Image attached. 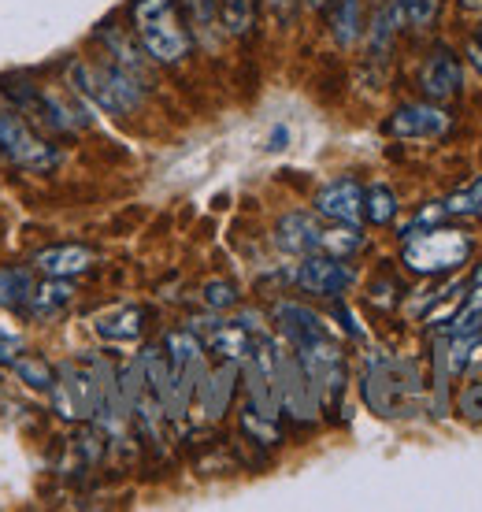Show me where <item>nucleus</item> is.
Returning <instances> with one entry per match:
<instances>
[{
    "label": "nucleus",
    "mask_w": 482,
    "mask_h": 512,
    "mask_svg": "<svg viewBox=\"0 0 482 512\" xmlns=\"http://www.w3.org/2000/svg\"><path fill=\"white\" fill-rule=\"evenodd\" d=\"M442 212L445 216H482V175L479 179H471L468 186H460L453 197H445L442 201Z\"/></svg>",
    "instance_id": "cd10ccee"
},
{
    "label": "nucleus",
    "mask_w": 482,
    "mask_h": 512,
    "mask_svg": "<svg viewBox=\"0 0 482 512\" xmlns=\"http://www.w3.org/2000/svg\"><path fill=\"white\" fill-rule=\"evenodd\" d=\"M219 19H223V30L234 38L249 34L256 19V0H219Z\"/></svg>",
    "instance_id": "bb28decb"
},
{
    "label": "nucleus",
    "mask_w": 482,
    "mask_h": 512,
    "mask_svg": "<svg viewBox=\"0 0 482 512\" xmlns=\"http://www.w3.org/2000/svg\"><path fill=\"white\" fill-rule=\"evenodd\" d=\"M330 26H334L338 45H353V41L364 34V12H360V0H334Z\"/></svg>",
    "instance_id": "5701e85b"
},
{
    "label": "nucleus",
    "mask_w": 482,
    "mask_h": 512,
    "mask_svg": "<svg viewBox=\"0 0 482 512\" xmlns=\"http://www.w3.org/2000/svg\"><path fill=\"white\" fill-rule=\"evenodd\" d=\"M360 394L375 416L382 420H405L423 409V379H419L416 360L386 357V353H371L360 372Z\"/></svg>",
    "instance_id": "f257e3e1"
},
{
    "label": "nucleus",
    "mask_w": 482,
    "mask_h": 512,
    "mask_svg": "<svg viewBox=\"0 0 482 512\" xmlns=\"http://www.w3.org/2000/svg\"><path fill=\"white\" fill-rule=\"evenodd\" d=\"M93 331L101 334L104 342H134L145 331V308L138 305H119L112 312H101L93 320Z\"/></svg>",
    "instance_id": "6ab92c4d"
},
{
    "label": "nucleus",
    "mask_w": 482,
    "mask_h": 512,
    "mask_svg": "<svg viewBox=\"0 0 482 512\" xmlns=\"http://www.w3.org/2000/svg\"><path fill=\"white\" fill-rule=\"evenodd\" d=\"M275 323H279L282 338H286L293 349L316 346V342L330 338L327 323L319 320L312 308L297 305V301H279V305H275Z\"/></svg>",
    "instance_id": "4468645a"
},
{
    "label": "nucleus",
    "mask_w": 482,
    "mask_h": 512,
    "mask_svg": "<svg viewBox=\"0 0 482 512\" xmlns=\"http://www.w3.org/2000/svg\"><path fill=\"white\" fill-rule=\"evenodd\" d=\"M301 364H305L308 379L316 386L319 394V405L327 412H338L342 409V394H345V360H342V346L334 342V334L316 342V346H305V349H293Z\"/></svg>",
    "instance_id": "6e6552de"
},
{
    "label": "nucleus",
    "mask_w": 482,
    "mask_h": 512,
    "mask_svg": "<svg viewBox=\"0 0 482 512\" xmlns=\"http://www.w3.org/2000/svg\"><path fill=\"white\" fill-rule=\"evenodd\" d=\"M316 212L327 216L330 223H345V227H360L364 219V186L356 179L327 182L316 197Z\"/></svg>",
    "instance_id": "f8f14e48"
},
{
    "label": "nucleus",
    "mask_w": 482,
    "mask_h": 512,
    "mask_svg": "<svg viewBox=\"0 0 482 512\" xmlns=\"http://www.w3.org/2000/svg\"><path fill=\"white\" fill-rule=\"evenodd\" d=\"M8 368L15 372L19 383H26L30 390H41V394H49L52 383H56V368L45 357H38V353H15Z\"/></svg>",
    "instance_id": "412c9836"
},
{
    "label": "nucleus",
    "mask_w": 482,
    "mask_h": 512,
    "mask_svg": "<svg viewBox=\"0 0 482 512\" xmlns=\"http://www.w3.org/2000/svg\"><path fill=\"white\" fill-rule=\"evenodd\" d=\"M397 8L405 15L408 26H416V30H427V26L438 19V8H442V0H397Z\"/></svg>",
    "instance_id": "7c9ffc66"
},
{
    "label": "nucleus",
    "mask_w": 482,
    "mask_h": 512,
    "mask_svg": "<svg viewBox=\"0 0 482 512\" xmlns=\"http://www.w3.org/2000/svg\"><path fill=\"white\" fill-rule=\"evenodd\" d=\"M134 30L141 38V49L156 64H178L193 45L178 19L175 0H134Z\"/></svg>",
    "instance_id": "39448f33"
},
{
    "label": "nucleus",
    "mask_w": 482,
    "mask_h": 512,
    "mask_svg": "<svg viewBox=\"0 0 482 512\" xmlns=\"http://www.w3.org/2000/svg\"><path fill=\"white\" fill-rule=\"evenodd\" d=\"M471 282H475V286H482V271H475V279H471Z\"/></svg>",
    "instance_id": "58836bf2"
},
{
    "label": "nucleus",
    "mask_w": 482,
    "mask_h": 512,
    "mask_svg": "<svg viewBox=\"0 0 482 512\" xmlns=\"http://www.w3.org/2000/svg\"><path fill=\"white\" fill-rule=\"evenodd\" d=\"M241 431L253 438V442H260V446H275L279 442V420L260 416L253 405H245V412H241Z\"/></svg>",
    "instance_id": "c85d7f7f"
},
{
    "label": "nucleus",
    "mask_w": 482,
    "mask_h": 512,
    "mask_svg": "<svg viewBox=\"0 0 482 512\" xmlns=\"http://www.w3.org/2000/svg\"><path fill=\"white\" fill-rule=\"evenodd\" d=\"M19 334L15 331H8V327H0V364H12V357L19 353Z\"/></svg>",
    "instance_id": "473e14b6"
},
{
    "label": "nucleus",
    "mask_w": 482,
    "mask_h": 512,
    "mask_svg": "<svg viewBox=\"0 0 482 512\" xmlns=\"http://www.w3.org/2000/svg\"><path fill=\"white\" fill-rule=\"evenodd\" d=\"M279 401H282V412L293 423H316L319 412H323L316 386L308 379L301 357L297 353H282V349H279Z\"/></svg>",
    "instance_id": "9d476101"
},
{
    "label": "nucleus",
    "mask_w": 482,
    "mask_h": 512,
    "mask_svg": "<svg viewBox=\"0 0 482 512\" xmlns=\"http://www.w3.org/2000/svg\"><path fill=\"white\" fill-rule=\"evenodd\" d=\"M0 149L12 164L26 167V171H52L60 164V153L26 127L19 112H0Z\"/></svg>",
    "instance_id": "1a4fd4ad"
},
{
    "label": "nucleus",
    "mask_w": 482,
    "mask_h": 512,
    "mask_svg": "<svg viewBox=\"0 0 482 512\" xmlns=\"http://www.w3.org/2000/svg\"><path fill=\"white\" fill-rule=\"evenodd\" d=\"M115 383V368L104 357H78L64 360L56 368V383H52V405L56 412L71 423H86L97 416L108 386Z\"/></svg>",
    "instance_id": "f03ea898"
},
{
    "label": "nucleus",
    "mask_w": 482,
    "mask_h": 512,
    "mask_svg": "<svg viewBox=\"0 0 482 512\" xmlns=\"http://www.w3.org/2000/svg\"><path fill=\"white\" fill-rule=\"evenodd\" d=\"M290 138V134H286V127H279L275 130V134H271V145H267V149H282V141Z\"/></svg>",
    "instance_id": "c9c22d12"
},
{
    "label": "nucleus",
    "mask_w": 482,
    "mask_h": 512,
    "mask_svg": "<svg viewBox=\"0 0 482 512\" xmlns=\"http://www.w3.org/2000/svg\"><path fill=\"white\" fill-rule=\"evenodd\" d=\"M182 8L190 15V23L197 26V34H204V38L212 41V34H216L219 26V0H182Z\"/></svg>",
    "instance_id": "c756f323"
},
{
    "label": "nucleus",
    "mask_w": 482,
    "mask_h": 512,
    "mask_svg": "<svg viewBox=\"0 0 482 512\" xmlns=\"http://www.w3.org/2000/svg\"><path fill=\"white\" fill-rule=\"evenodd\" d=\"M460 4H464V8H471V12H479V8H482V0H460Z\"/></svg>",
    "instance_id": "e433bc0d"
},
{
    "label": "nucleus",
    "mask_w": 482,
    "mask_h": 512,
    "mask_svg": "<svg viewBox=\"0 0 482 512\" xmlns=\"http://www.w3.org/2000/svg\"><path fill=\"white\" fill-rule=\"evenodd\" d=\"M201 297L208 308L223 312V308H230L234 301H238V290H234V282H227V279H212V282H204Z\"/></svg>",
    "instance_id": "2f4dec72"
},
{
    "label": "nucleus",
    "mask_w": 482,
    "mask_h": 512,
    "mask_svg": "<svg viewBox=\"0 0 482 512\" xmlns=\"http://www.w3.org/2000/svg\"><path fill=\"white\" fill-rule=\"evenodd\" d=\"M75 75V90L86 93L89 101L112 112V116H127V112H138L145 104V86L138 78L127 75L123 67L115 64H75L71 67Z\"/></svg>",
    "instance_id": "0eeeda50"
},
{
    "label": "nucleus",
    "mask_w": 482,
    "mask_h": 512,
    "mask_svg": "<svg viewBox=\"0 0 482 512\" xmlns=\"http://www.w3.org/2000/svg\"><path fill=\"white\" fill-rule=\"evenodd\" d=\"M97 264V253L86 249V245H49L34 256V268L41 275H52V279H75V275H86L89 268Z\"/></svg>",
    "instance_id": "a211bd4d"
},
{
    "label": "nucleus",
    "mask_w": 482,
    "mask_h": 512,
    "mask_svg": "<svg viewBox=\"0 0 482 512\" xmlns=\"http://www.w3.org/2000/svg\"><path fill=\"white\" fill-rule=\"evenodd\" d=\"M167 353V379H171V397H167V420H182L190 412V401L204 383V346L197 331H171L164 338Z\"/></svg>",
    "instance_id": "423d86ee"
},
{
    "label": "nucleus",
    "mask_w": 482,
    "mask_h": 512,
    "mask_svg": "<svg viewBox=\"0 0 482 512\" xmlns=\"http://www.w3.org/2000/svg\"><path fill=\"white\" fill-rule=\"evenodd\" d=\"M468 64L482 75V38H471L468 41Z\"/></svg>",
    "instance_id": "f704fd0d"
},
{
    "label": "nucleus",
    "mask_w": 482,
    "mask_h": 512,
    "mask_svg": "<svg viewBox=\"0 0 482 512\" xmlns=\"http://www.w3.org/2000/svg\"><path fill=\"white\" fill-rule=\"evenodd\" d=\"M34 275L26 268H4L0 271V308H12V312H23L30 294H34Z\"/></svg>",
    "instance_id": "4be33fe9"
},
{
    "label": "nucleus",
    "mask_w": 482,
    "mask_h": 512,
    "mask_svg": "<svg viewBox=\"0 0 482 512\" xmlns=\"http://www.w3.org/2000/svg\"><path fill=\"white\" fill-rule=\"evenodd\" d=\"M445 334H449V338H482V286L471 290L464 308L453 316V323H449Z\"/></svg>",
    "instance_id": "b1692460"
},
{
    "label": "nucleus",
    "mask_w": 482,
    "mask_h": 512,
    "mask_svg": "<svg viewBox=\"0 0 482 512\" xmlns=\"http://www.w3.org/2000/svg\"><path fill=\"white\" fill-rule=\"evenodd\" d=\"M449 130V116L438 104H405L386 119V134L394 138H442Z\"/></svg>",
    "instance_id": "ddd939ff"
},
{
    "label": "nucleus",
    "mask_w": 482,
    "mask_h": 512,
    "mask_svg": "<svg viewBox=\"0 0 482 512\" xmlns=\"http://www.w3.org/2000/svg\"><path fill=\"white\" fill-rule=\"evenodd\" d=\"M419 90L427 93L431 101H449L460 93V60L449 49H434L427 56V64L419 71Z\"/></svg>",
    "instance_id": "dca6fc26"
},
{
    "label": "nucleus",
    "mask_w": 482,
    "mask_h": 512,
    "mask_svg": "<svg viewBox=\"0 0 482 512\" xmlns=\"http://www.w3.org/2000/svg\"><path fill=\"white\" fill-rule=\"evenodd\" d=\"M267 8H271V15H275L279 23H290L293 12H297V0H267Z\"/></svg>",
    "instance_id": "72a5a7b5"
},
{
    "label": "nucleus",
    "mask_w": 482,
    "mask_h": 512,
    "mask_svg": "<svg viewBox=\"0 0 482 512\" xmlns=\"http://www.w3.org/2000/svg\"><path fill=\"white\" fill-rule=\"evenodd\" d=\"M457 412L464 420H482V364H475V368L460 375Z\"/></svg>",
    "instance_id": "393cba45"
},
{
    "label": "nucleus",
    "mask_w": 482,
    "mask_h": 512,
    "mask_svg": "<svg viewBox=\"0 0 482 512\" xmlns=\"http://www.w3.org/2000/svg\"><path fill=\"white\" fill-rule=\"evenodd\" d=\"M275 242L279 249L293 256H353L364 238H360V227H345V223H334V227H319L316 216H308V212H290V216L279 219V227H275Z\"/></svg>",
    "instance_id": "7ed1b4c3"
},
{
    "label": "nucleus",
    "mask_w": 482,
    "mask_h": 512,
    "mask_svg": "<svg viewBox=\"0 0 482 512\" xmlns=\"http://www.w3.org/2000/svg\"><path fill=\"white\" fill-rule=\"evenodd\" d=\"M353 268H345L338 256H305L297 271H293V282L305 290V294H316V297H338L345 294L349 286H353Z\"/></svg>",
    "instance_id": "9b49d317"
},
{
    "label": "nucleus",
    "mask_w": 482,
    "mask_h": 512,
    "mask_svg": "<svg viewBox=\"0 0 482 512\" xmlns=\"http://www.w3.org/2000/svg\"><path fill=\"white\" fill-rule=\"evenodd\" d=\"M75 305V282L71 279H45L34 286V294H30V301H26V308L19 312V316H26V320L34 323H49V320H60L67 308Z\"/></svg>",
    "instance_id": "2eb2a0df"
},
{
    "label": "nucleus",
    "mask_w": 482,
    "mask_h": 512,
    "mask_svg": "<svg viewBox=\"0 0 482 512\" xmlns=\"http://www.w3.org/2000/svg\"><path fill=\"white\" fill-rule=\"evenodd\" d=\"M305 4H308V8H327L330 0H305Z\"/></svg>",
    "instance_id": "4c0bfd02"
},
{
    "label": "nucleus",
    "mask_w": 482,
    "mask_h": 512,
    "mask_svg": "<svg viewBox=\"0 0 482 512\" xmlns=\"http://www.w3.org/2000/svg\"><path fill=\"white\" fill-rule=\"evenodd\" d=\"M241 364L238 360H223L216 372L204 375L201 390H197V401H201L204 420H223L230 409V397H234V386H238Z\"/></svg>",
    "instance_id": "f3484780"
},
{
    "label": "nucleus",
    "mask_w": 482,
    "mask_h": 512,
    "mask_svg": "<svg viewBox=\"0 0 482 512\" xmlns=\"http://www.w3.org/2000/svg\"><path fill=\"white\" fill-rule=\"evenodd\" d=\"M397 197L390 186H371L364 190V219L375 223V227H386V223H394L397 219Z\"/></svg>",
    "instance_id": "a878e982"
},
{
    "label": "nucleus",
    "mask_w": 482,
    "mask_h": 512,
    "mask_svg": "<svg viewBox=\"0 0 482 512\" xmlns=\"http://www.w3.org/2000/svg\"><path fill=\"white\" fill-rule=\"evenodd\" d=\"M471 256V238L460 234L457 227H408L405 231V260L408 271L416 275H445V271H457L460 264H468Z\"/></svg>",
    "instance_id": "20e7f679"
},
{
    "label": "nucleus",
    "mask_w": 482,
    "mask_h": 512,
    "mask_svg": "<svg viewBox=\"0 0 482 512\" xmlns=\"http://www.w3.org/2000/svg\"><path fill=\"white\" fill-rule=\"evenodd\" d=\"M97 38L108 45V52L115 56V67H123L127 75H134L141 82V86H149V64H145V56H141V49L134 45V41L119 30L115 23H104L101 30H97Z\"/></svg>",
    "instance_id": "aec40b11"
}]
</instances>
